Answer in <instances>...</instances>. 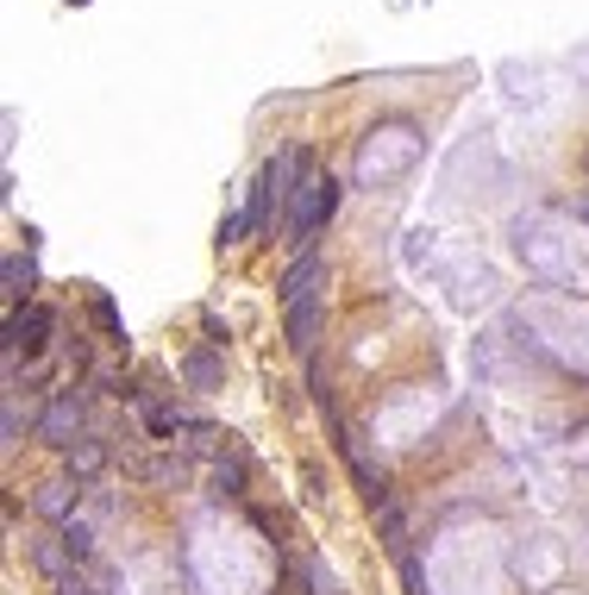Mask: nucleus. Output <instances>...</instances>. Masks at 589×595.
I'll use <instances>...</instances> for the list:
<instances>
[{
	"label": "nucleus",
	"instance_id": "f257e3e1",
	"mask_svg": "<svg viewBox=\"0 0 589 595\" xmlns=\"http://www.w3.org/2000/svg\"><path fill=\"white\" fill-rule=\"evenodd\" d=\"M339 194H345V182H339L333 170H308V176H301V189H294V201H289V220H282L289 245L308 251V238L339 213Z\"/></svg>",
	"mask_w": 589,
	"mask_h": 595
},
{
	"label": "nucleus",
	"instance_id": "f03ea898",
	"mask_svg": "<svg viewBox=\"0 0 589 595\" xmlns=\"http://www.w3.org/2000/svg\"><path fill=\"white\" fill-rule=\"evenodd\" d=\"M51 332H57V314L44 308V301L7 308V370H20V358H44Z\"/></svg>",
	"mask_w": 589,
	"mask_h": 595
},
{
	"label": "nucleus",
	"instance_id": "7ed1b4c3",
	"mask_svg": "<svg viewBox=\"0 0 589 595\" xmlns=\"http://www.w3.org/2000/svg\"><path fill=\"white\" fill-rule=\"evenodd\" d=\"M82 426H88V395H82V389H57V395L44 402V414H39V439L57 445V451H69V445L88 439Z\"/></svg>",
	"mask_w": 589,
	"mask_h": 595
},
{
	"label": "nucleus",
	"instance_id": "20e7f679",
	"mask_svg": "<svg viewBox=\"0 0 589 595\" xmlns=\"http://www.w3.org/2000/svg\"><path fill=\"white\" fill-rule=\"evenodd\" d=\"M314 339H320V288H308V295L289 301V351L314 358Z\"/></svg>",
	"mask_w": 589,
	"mask_h": 595
},
{
	"label": "nucleus",
	"instance_id": "39448f33",
	"mask_svg": "<svg viewBox=\"0 0 589 595\" xmlns=\"http://www.w3.org/2000/svg\"><path fill=\"white\" fill-rule=\"evenodd\" d=\"M76 501H82V482L76 477H44L39 489H32V508H39L44 520H76Z\"/></svg>",
	"mask_w": 589,
	"mask_h": 595
},
{
	"label": "nucleus",
	"instance_id": "423d86ee",
	"mask_svg": "<svg viewBox=\"0 0 589 595\" xmlns=\"http://www.w3.org/2000/svg\"><path fill=\"white\" fill-rule=\"evenodd\" d=\"M32 564L44 571V583H51V589H63V583H76V552L63 545V533L32 539Z\"/></svg>",
	"mask_w": 589,
	"mask_h": 595
},
{
	"label": "nucleus",
	"instance_id": "0eeeda50",
	"mask_svg": "<svg viewBox=\"0 0 589 595\" xmlns=\"http://www.w3.org/2000/svg\"><path fill=\"white\" fill-rule=\"evenodd\" d=\"M176 376H182L189 389H219V383H226V358H219L214 346H195V351H182Z\"/></svg>",
	"mask_w": 589,
	"mask_h": 595
},
{
	"label": "nucleus",
	"instance_id": "6e6552de",
	"mask_svg": "<svg viewBox=\"0 0 589 595\" xmlns=\"http://www.w3.org/2000/svg\"><path fill=\"white\" fill-rule=\"evenodd\" d=\"M0 276H7V301H13V308H32V295H39V264H32V251H7Z\"/></svg>",
	"mask_w": 589,
	"mask_h": 595
},
{
	"label": "nucleus",
	"instance_id": "1a4fd4ad",
	"mask_svg": "<svg viewBox=\"0 0 589 595\" xmlns=\"http://www.w3.org/2000/svg\"><path fill=\"white\" fill-rule=\"evenodd\" d=\"M376 539H383V552L401 564V557H414V545H408V514H401V501H383L376 508Z\"/></svg>",
	"mask_w": 589,
	"mask_h": 595
},
{
	"label": "nucleus",
	"instance_id": "9d476101",
	"mask_svg": "<svg viewBox=\"0 0 589 595\" xmlns=\"http://www.w3.org/2000/svg\"><path fill=\"white\" fill-rule=\"evenodd\" d=\"M100 470H107V445H100V439H82V445H69V451H63V477H76L82 489H88Z\"/></svg>",
	"mask_w": 589,
	"mask_h": 595
},
{
	"label": "nucleus",
	"instance_id": "9b49d317",
	"mask_svg": "<svg viewBox=\"0 0 589 595\" xmlns=\"http://www.w3.org/2000/svg\"><path fill=\"white\" fill-rule=\"evenodd\" d=\"M88 314H95V327L114 339V346H126V327H119V308H114V295L107 288H88Z\"/></svg>",
	"mask_w": 589,
	"mask_h": 595
},
{
	"label": "nucleus",
	"instance_id": "f8f14e48",
	"mask_svg": "<svg viewBox=\"0 0 589 595\" xmlns=\"http://www.w3.org/2000/svg\"><path fill=\"white\" fill-rule=\"evenodd\" d=\"M138 477L158 482V489H182V482H189V464L182 458H151V464H138Z\"/></svg>",
	"mask_w": 589,
	"mask_h": 595
},
{
	"label": "nucleus",
	"instance_id": "ddd939ff",
	"mask_svg": "<svg viewBox=\"0 0 589 595\" xmlns=\"http://www.w3.org/2000/svg\"><path fill=\"white\" fill-rule=\"evenodd\" d=\"M214 482H219V496H245V458H238V451H219Z\"/></svg>",
	"mask_w": 589,
	"mask_h": 595
},
{
	"label": "nucleus",
	"instance_id": "4468645a",
	"mask_svg": "<svg viewBox=\"0 0 589 595\" xmlns=\"http://www.w3.org/2000/svg\"><path fill=\"white\" fill-rule=\"evenodd\" d=\"M301 583H308V595H345L339 589V571L326 557H308V564H301Z\"/></svg>",
	"mask_w": 589,
	"mask_h": 595
},
{
	"label": "nucleus",
	"instance_id": "2eb2a0df",
	"mask_svg": "<svg viewBox=\"0 0 589 595\" xmlns=\"http://www.w3.org/2000/svg\"><path fill=\"white\" fill-rule=\"evenodd\" d=\"M57 533H63V545L76 552V564H82V557H88V552H95V533H88V520H63Z\"/></svg>",
	"mask_w": 589,
	"mask_h": 595
},
{
	"label": "nucleus",
	"instance_id": "dca6fc26",
	"mask_svg": "<svg viewBox=\"0 0 589 595\" xmlns=\"http://www.w3.org/2000/svg\"><path fill=\"white\" fill-rule=\"evenodd\" d=\"M245 232H251V220H245V213H226V220H219V245H245Z\"/></svg>",
	"mask_w": 589,
	"mask_h": 595
},
{
	"label": "nucleus",
	"instance_id": "f3484780",
	"mask_svg": "<svg viewBox=\"0 0 589 595\" xmlns=\"http://www.w3.org/2000/svg\"><path fill=\"white\" fill-rule=\"evenodd\" d=\"M20 433H25V421H20V395H7V451H20Z\"/></svg>",
	"mask_w": 589,
	"mask_h": 595
},
{
	"label": "nucleus",
	"instance_id": "a211bd4d",
	"mask_svg": "<svg viewBox=\"0 0 589 595\" xmlns=\"http://www.w3.org/2000/svg\"><path fill=\"white\" fill-rule=\"evenodd\" d=\"M201 332H207V346H214V351H226V339H233V332H226V320H219L214 308L201 314Z\"/></svg>",
	"mask_w": 589,
	"mask_h": 595
},
{
	"label": "nucleus",
	"instance_id": "6ab92c4d",
	"mask_svg": "<svg viewBox=\"0 0 589 595\" xmlns=\"http://www.w3.org/2000/svg\"><path fill=\"white\" fill-rule=\"evenodd\" d=\"M583 226H589V201H583Z\"/></svg>",
	"mask_w": 589,
	"mask_h": 595
},
{
	"label": "nucleus",
	"instance_id": "aec40b11",
	"mask_svg": "<svg viewBox=\"0 0 589 595\" xmlns=\"http://www.w3.org/2000/svg\"><path fill=\"white\" fill-rule=\"evenodd\" d=\"M583 170H589V151H583Z\"/></svg>",
	"mask_w": 589,
	"mask_h": 595
}]
</instances>
